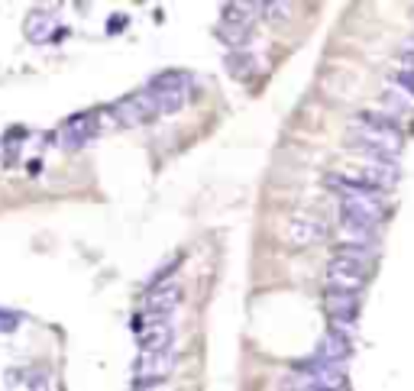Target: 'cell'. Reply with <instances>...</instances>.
<instances>
[{"label":"cell","instance_id":"cell-6","mask_svg":"<svg viewBox=\"0 0 414 391\" xmlns=\"http://www.w3.org/2000/svg\"><path fill=\"white\" fill-rule=\"evenodd\" d=\"M350 353H353V343H350V337L330 327V330L321 337V343H317L314 359L330 362V366H343V359H350Z\"/></svg>","mask_w":414,"mask_h":391},{"label":"cell","instance_id":"cell-3","mask_svg":"<svg viewBox=\"0 0 414 391\" xmlns=\"http://www.w3.org/2000/svg\"><path fill=\"white\" fill-rule=\"evenodd\" d=\"M172 368H175V349H165V353H139V359L133 362V378H136L139 391L155 388V385H162L172 375Z\"/></svg>","mask_w":414,"mask_h":391},{"label":"cell","instance_id":"cell-2","mask_svg":"<svg viewBox=\"0 0 414 391\" xmlns=\"http://www.w3.org/2000/svg\"><path fill=\"white\" fill-rule=\"evenodd\" d=\"M369 278V262L350 259V255H333L327 265V288L337 291H362Z\"/></svg>","mask_w":414,"mask_h":391},{"label":"cell","instance_id":"cell-16","mask_svg":"<svg viewBox=\"0 0 414 391\" xmlns=\"http://www.w3.org/2000/svg\"><path fill=\"white\" fill-rule=\"evenodd\" d=\"M389 88H398V91H405L408 97H414V71L395 68V71L389 75Z\"/></svg>","mask_w":414,"mask_h":391},{"label":"cell","instance_id":"cell-14","mask_svg":"<svg viewBox=\"0 0 414 391\" xmlns=\"http://www.w3.org/2000/svg\"><path fill=\"white\" fill-rule=\"evenodd\" d=\"M256 65H259V61H256L249 52H230V55H227V71H230L233 78H239V81L253 78Z\"/></svg>","mask_w":414,"mask_h":391},{"label":"cell","instance_id":"cell-19","mask_svg":"<svg viewBox=\"0 0 414 391\" xmlns=\"http://www.w3.org/2000/svg\"><path fill=\"white\" fill-rule=\"evenodd\" d=\"M30 391H52V385H49V375H46V372H36V375L30 378Z\"/></svg>","mask_w":414,"mask_h":391},{"label":"cell","instance_id":"cell-13","mask_svg":"<svg viewBox=\"0 0 414 391\" xmlns=\"http://www.w3.org/2000/svg\"><path fill=\"white\" fill-rule=\"evenodd\" d=\"M191 85V75L188 71H159V75L149 81V91H188Z\"/></svg>","mask_w":414,"mask_h":391},{"label":"cell","instance_id":"cell-18","mask_svg":"<svg viewBox=\"0 0 414 391\" xmlns=\"http://www.w3.org/2000/svg\"><path fill=\"white\" fill-rule=\"evenodd\" d=\"M16 327H20V317L7 314V311H0V333H13Z\"/></svg>","mask_w":414,"mask_h":391},{"label":"cell","instance_id":"cell-20","mask_svg":"<svg viewBox=\"0 0 414 391\" xmlns=\"http://www.w3.org/2000/svg\"><path fill=\"white\" fill-rule=\"evenodd\" d=\"M123 23H126V16H117V20H110V32H117Z\"/></svg>","mask_w":414,"mask_h":391},{"label":"cell","instance_id":"cell-12","mask_svg":"<svg viewBox=\"0 0 414 391\" xmlns=\"http://www.w3.org/2000/svg\"><path fill=\"white\" fill-rule=\"evenodd\" d=\"M382 110L385 114H391L395 120H398V116H411L414 114V97H408L405 91H398V88H385Z\"/></svg>","mask_w":414,"mask_h":391},{"label":"cell","instance_id":"cell-7","mask_svg":"<svg viewBox=\"0 0 414 391\" xmlns=\"http://www.w3.org/2000/svg\"><path fill=\"white\" fill-rule=\"evenodd\" d=\"M324 233H327V227L317 217L298 214L288 220V239H292V246H314L324 239Z\"/></svg>","mask_w":414,"mask_h":391},{"label":"cell","instance_id":"cell-15","mask_svg":"<svg viewBox=\"0 0 414 391\" xmlns=\"http://www.w3.org/2000/svg\"><path fill=\"white\" fill-rule=\"evenodd\" d=\"M217 36L227 42V46H233L239 52V46H246V39H249V30H243V26H227V23H220L217 26Z\"/></svg>","mask_w":414,"mask_h":391},{"label":"cell","instance_id":"cell-5","mask_svg":"<svg viewBox=\"0 0 414 391\" xmlns=\"http://www.w3.org/2000/svg\"><path fill=\"white\" fill-rule=\"evenodd\" d=\"M182 304V284H175V282H169V284H159V288H149V294H146V314H149V320L153 323H162L165 317L175 311V307Z\"/></svg>","mask_w":414,"mask_h":391},{"label":"cell","instance_id":"cell-4","mask_svg":"<svg viewBox=\"0 0 414 391\" xmlns=\"http://www.w3.org/2000/svg\"><path fill=\"white\" fill-rule=\"evenodd\" d=\"M327 314L333 320V330L353 337V323H356V314H360V291L327 288Z\"/></svg>","mask_w":414,"mask_h":391},{"label":"cell","instance_id":"cell-1","mask_svg":"<svg viewBox=\"0 0 414 391\" xmlns=\"http://www.w3.org/2000/svg\"><path fill=\"white\" fill-rule=\"evenodd\" d=\"M350 143L382 146L389 152H401V123L385 110H362L350 123Z\"/></svg>","mask_w":414,"mask_h":391},{"label":"cell","instance_id":"cell-9","mask_svg":"<svg viewBox=\"0 0 414 391\" xmlns=\"http://www.w3.org/2000/svg\"><path fill=\"white\" fill-rule=\"evenodd\" d=\"M172 339H175V327L169 320L149 323V330L139 333V349L143 353H165V349H172Z\"/></svg>","mask_w":414,"mask_h":391},{"label":"cell","instance_id":"cell-17","mask_svg":"<svg viewBox=\"0 0 414 391\" xmlns=\"http://www.w3.org/2000/svg\"><path fill=\"white\" fill-rule=\"evenodd\" d=\"M262 13L272 20V23H285L292 16V4H262Z\"/></svg>","mask_w":414,"mask_h":391},{"label":"cell","instance_id":"cell-8","mask_svg":"<svg viewBox=\"0 0 414 391\" xmlns=\"http://www.w3.org/2000/svg\"><path fill=\"white\" fill-rule=\"evenodd\" d=\"M94 136H97V120H94V114L71 116V120L61 126V146H69V149L85 146Z\"/></svg>","mask_w":414,"mask_h":391},{"label":"cell","instance_id":"cell-11","mask_svg":"<svg viewBox=\"0 0 414 391\" xmlns=\"http://www.w3.org/2000/svg\"><path fill=\"white\" fill-rule=\"evenodd\" d=\"M259 10H262V4H227V7H223V20H220V23L249 30Z\"/></svg>","mask_w":414,"mask_h":391},{"label":"cell","instance_id":"cell-10","mask_svg":"<svg viewBox=\"0 0 414 391\" xmlns=\"http://www.w3.org/2000/svg\"><path fill=\"white\" fill-rule=\"evenodd\" d=\"M55 26H59L55 13H49V10H32V13L26 16V39H30V42H49Z\"/></svg>","mask_w":414,"mask_h":391}]
</instances>
